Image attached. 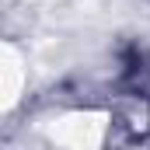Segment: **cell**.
<instances>
[]
</instances>
